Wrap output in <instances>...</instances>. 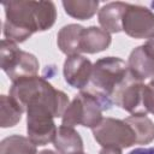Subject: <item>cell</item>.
Returning <instances> with one entry per match:
<instances>
[{"label":"cell","instance_id":"obj_1","mask_svg":"<svg viewBox=\"0 0 154 154\" xmlns=\"http://www.w3.org/2000/svg\"><path fill=\"white\" fill-rule=\"evenodd\" d=\"M2 6L4 36L14 43H22L35 32L51 29L57 19V7L52 1L14 0L4 2Z\"/></svg>","mask_w":154,"mask_h":154},{"label":"cell","instance_id":"obj_2","mask_svg":"<svg viewBox=\"0 0 154 154\" xmlns=\"http://www.w3.org/2000/svg\"><path fill=\"white\" fill-rule=\"evenodd\" d=\"M132 78L128 64L118 57H105L93 64L90 82L85 89L99 99L105 109H109L122 88Z\"/></svg>","mask_w":154,"mask_h":154},{"label":"cell","instance_id":"obj_3","mask_svg":"<svg viewBox=\"0 0 154 154\" xmlns=\"http://www.w3.org/2000/svg\"><path fill=\"white\" fill-rule=\"evenodd\" d=\"M10 96L22 107L24 112L29 105L42 103L52 109L55 118L63 117L70 103L69 96L64 91L55 89L48 81L40 76L20 78L12 82Z\"/></svg>","mask_w":154,"mask_h":154},{"label":"cell","instance_id":"obj_4","mask_svg":"<svg viewBox=\"0 0 154 154\" xmlns=\"http://www.w3.org/2000/svg\"><path fill=\"white\" fill-rule=\"evenodd\" d=\"M106 111L96 96L87 90H81L69 103L61 117V125L95 128L102 120V112Z\"/></svg>","mask_w":154,"mask_h":154},{"label":"cell","instance_id":"obj_5","mask_svg":"<svg viewBox=\"0 0 154 154\" xmlns=\"http://www.w3.org/2000/svg\"><path fill=\"white\" fill-rule=\"evenodd\" d=\"M0 66L12 82L37 76L40 63L37 58L18 48L17 43L4 38L0 48Z\"/></svg>","mask_w":154,"mask_h":154},{"label":"cell","instance_id":"obj_6","mask_svg":"<svg viewBox=\"0 0 154 154\" xmlns=\"http://www.w3.org/2000/svg\"><path fill=\"white\" fill-rule=\"evenodd\" d=\"M26 132L30 141L36 146H46L53 142L57 126L54 114L45 105L32 103L26 107Z\"/></svg>","mask_w":154,"mask_h":154},{"label":"cell","instance_id":"obj_7","mask_svg":"<svg viewBox=\"0 0 154 154\" xmlns=\"http://www.w3.org/2000/svg\"><path fill=\"white\" fill-rule=\"evenodd\" d=\"M95 141L101 147L130 148L136 144V137L131 126L122 119L112 117L102 118V120L91 129Z\"/></svg>","mask_w":154,"mask_h":154},{"label":"cell","instance_id":"obj_8","mask_svg":"<svg viewBox=\"0 0 154 154\" xmlns=\"http://www.w3.org/2000/svg\"><path fill=\"white\" fill-rule=\"evenodd\" d=\"M123 31L134 38L154 36V12L141 5L128 4L123 16Z\"/></svg>","mask_w":154,"mask_h":154},{"label":"cell","instance_id":"obj_9","mask_svg":"<svg viewBox=\"0 0 154 154\" xmlns=\"http://www.w3.org/2000/svg\"><path fill=\"white\" fill-rule=\"evenodd\" d=\"M91 72H93L91 61L81 54L69 55L64 61V66H63L64 79L72 88L79 90L85 89L90 82Z\"/></svg>","mask_w":154,"mask_h":154},{"label":"cell","instance_id":"obj_10","mask_svg":"<svg viewBox=\"0 0 154 154\" xmlns=\"http://www.w3.org/2000/svg\"><path fill=\"white\" fill-rule=\"evenodd\" d=\"M143 88L144 84L132 77L117 95L114 105L131 113V116L146 114L143 109Z\"/></svg>","mask_w":154,"mask_h":154},{"label":"cell","instance_id":"obj_11","mask_svg":"<svg viewBox=\"0 0 154 154\" xmlns=\"http://www.w3.org/2000/svg\"><path fill=\"white\" fill-rule=\"evenodd\" d=\"M128 70L138 82L154 77V57H152L144 46L134 48L128 59Z\"/></svg>","mask_w":154,"mask_h":154},{"label":"cell","instance_id":"obj_12","mask_svg":"<svg viewBox=\"0 0 154 154\" xmlns=\"http://www.w3.org/2000/svg\"><path fill=\"white\" fill-rule=\"evenodd\" d=\"M128 7L126 2L112 1L103 5L97 12L99 24L109 34L123 31V16Z\"/></svg>","mask_w":154,"mask_h":154},{"label":"cell","instance_id":"obj_13","mask_svg":"<svg viewBox=\"0 0 154 154\" xmlns=\"http://www.w3.org/2000/svg\"><path fill=\"white\" fill-rule=\"evenodd\" d=\"M53 146L59 154H81L84 149L81 135L73 128L65 125L58 128Z\"/></svg>","mask_w":154,"mask_h":154},{"label":"cell","instance_id":"obj_14","mask_svg":"<svg viewBox=\"0 0 154 154\" xmlns=\"http://www.w3.org/2000/svg\"><path fill=\"white\" fill-rule=\"evenodd\" d=\"M112 42L111 34L99 26L84 28L81 38L82 53L95 54L106 51Z\"/></svg>","mask_w":154,"mask_h":154},{"label":"cell","instance_id":"obj_15","mask_svg":"<svg viewBox=\"0 0 154 154\" xmlns=\"http://www.w3.org/2000/svg\"><path fill=\"white\" fill-rule=\"evenodd\" d=\"M84 28L79 24H67L64 25L57 36V43L59 49L69 55L81 54V38Z\"/></svg>","mask_w":154,"mask_h":154},{"label":"cell","instance_id":"obj_16","mask_svg":"<svg viewBox=\"0 0 154 154\" xmlns=\"http://www.w3.org/2000/svg\"><path fill=\"white\" fill-rule=\"evenodd\" d=\"M134 130L136 144H149L154 141V122L146 114H132L124 119Z\"/></svg>","mask_w":154,"mask_h":154},{"label":"cell","instance_id":"obj_17","mask_svg":"<svg viewBox=\"0 0 154 154\" xmlns=\"http://www.w3.org/2000/svg\"><path fill=\"white\" fill-rule=\"evenodd\" d=\"M36 147L29 137L11 135L1 141L0 154H38Z\"/></svg>","mask_w":154,"mask_h":154},{"label":"cell","instance_id":"obj_18","mask_svg":"<svg viewBox=\"0 0 154 154\" xmlns=\"http://www.w3.org/2000/svg\"><path fill=\"white\" fill-rule=\"evenodd\" d=\"M24 111L22 107L10 96L1 95L0 96V126L1 128H12L17 125Z\"/></svg>","mask_w":154,"mask_h":154},{"label":"cell","instance_id":"obj_19","mask_svg":"<svg viewBox=\"0 0 154 154\" xmlns=\"http://www.w3.org/2000/svg\"><path fill=\"white\" fill-rule=\"evenodd\" d=\"M63 7L65 12L76 19L87 20L91 18L99 7V1L96 0H65L63 1Z\"/></svg>","mask_w":154,"mask_h":154},{"label":"cell","instance_id":"obj_20","mask_svg":"<svg viewBox=\"0 0 154 154\" xmlns=\"http://www.w3.org/2000/svg\"><path fill=\"white\" fill-rule=\"evenodd\" d=\"M143 109L144 113L154 114V83L150 81L148 84H144L143 88Z\"/></svg>","mask_w":154,"mask_h":154},{"label":"cell","instance_id":"obj_21","mask_svg":"<svg viewBox=\"0 0 154 154\" xmlns=\"http://www.w3.org/2000/svg\"><path fill=\"white\" fill-rule=\"evenodd\" d=\"M123 149L114 147H102L99 154H123Z\"/></svg>","mask_w":154,"mask_h":154},{"label":"cell","instance_id":"obj_22","mask_svg":"<svg viewBox=\"0 0 154 154\" xmlns=\"http://www.w3.org/2000/svg\"><path fill=\"white\" fill-rule=\"evenodd\" d=\"M128 154H154V147H148V148H135Z\"/></svg>","mask_w":154,"mask_h":154},{"label":"cell","instance_id":"obj_23","mask_svg":"<svg viewBox=\"0 0 154 154\" xmlns=\"http://www.w3.org/2000/svg\"><path fill=\"white\" fill-rule=\"evenodd\" d=\"M143 46H144V48L147 49V52H148L152 57H154V36H152L150 38H148L147 42H146Z\"/></svg>","mask_w":154,"mask_h":154},{"label":"cell","instance_id":"obj_24","mask_svg":"<svg viewBox=\"0 0 154 154\" xmlns=\"http://www.w3.org/2000/svg\"><path fill=\"white\" fill-rule=\"evenodd\" d=\"M38 154H59V153H57V152H54L52 149H43V150L38 152Z\"/></svg>","mask_w":154,"mask_h":154},{"label":"cell","instance_id":"obj_25","mask_svg":"<svg viewBox=\"0 0 154 154\" xmlns=\"http://www.w3.org/2000/svg\"><path fill=\"white\" fill-rule=\"evenodd\" d=\"M81 154H85V153H84V152H83V153H81Z\"/></svg>","mask_w":154,"mask_h":154},{"label":"cell","instance_id":"obj_26","mask_svg":"<svg viewBox=\"0 0 154 154\" xmlns=\"http://www.w3.org/2000/svg\"><path fill=\"white\" fill-rule=\"evenodd\" d=\"M153 83H154V79H153Z\"/></svg>","mask_w":154,"mask_h":154}]
</instances>
